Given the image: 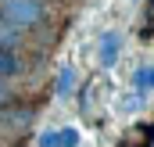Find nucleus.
Masks as SVG:
<instances>
[{
  "mask_svg": "<svg viewBox=\"0 0 154 147\" xmlns=\"http://www.w3.org/2000/svg\"><path fill=\"white\" fill-rule=\"evenodd\" d=\"M0 18L25 29V33H36V29L47 25L50 11H47L43 0H0Z\"/></svg>",
  "mask_w": 154,
  "mask_h": 147,
  "instance_id": "nucleus-1",
  "label": "nucleus"
},
{
  "mask_svg": "<svg viewBox=\"0 0 154 147\" xmlns=\"http://www.w3.org/2000/svg\"><path fill=\"white\" fill-rule=\"evenodd\" d=\"M32 118H36L32 108H14V101L0 108V126L11 129L14 136H18V133H29V129H32Z\"/></svg>",
  "mask_w": 154,
  "mask_h": 147,
  "instance_id": "nucleus-2",
  "label": "nucleus"
},
{
  "mask_svg": "<svg viewBox=\"0 0 154 147\" xmlns=\"http://www.w3.org/2000/svg\"><path fill=\"white\" fill-rule=\"evenodd\" d=\"M54 147H79V129H54Z\"/></svg>",
  "mask_w": 154,
  "mask_h": 147,
  "instance_id": "nucleus-7",
  "label": "nucleus"
},
{
  "mask_svg": "<svg viewBox=\"0 0 154 147\" xmlns=\"http://www.w3.org/2000/svg\"><path fill=\"white\" fill-rule=\"evenodd\" d=\"M0 136H4V133H0Z\"/></svg>",
  "mask_w": 154,
  "mask_h": 147,
  "instance_id": "nucleus-11",
  "label": "nucleus"
},
{
  "mask_svg": "<svg viewBox=\"0 0 154 147\" xmlns=\"http://www.w3.org/2000/svg\"><path fill=\"white\" fill-rule=\"evenodd\" d=\"M29 36H32V33L18 29V25H11V22H0V47H4V50L22 54V50L29 47Z\"/></svg>",
  "mask_w": 154,
  "mask_h": 147,
  "instance_id": "nucleus-4",
  "label": "nucleus"
},
{
  "mask_svg": "<svg viewBox=\"0 0 154 147\" xmlns=\"http://www.w3.org/2000/svg\"><path fill=\"white\" fill-rule=\"evenodd\" d=\"M0 22H4V18H0Z\"/></svg>",
  "mask_w": 154,
  "mask_h": 147,
  "instance_id": "nucleus-10",
  "label": "nucleus"
},
{
  "mask_svg": "<svg viewBox=\"0 0 154 147\" xmlns=\"http://www.w3.org/2000/svg\"><path fill=\"white\" fill-rule=\"evenodd\" d=\"M11 101H14V90H11V83H7V79H0V108H4V104H11Z\"/></svg>",
  "mask_w": 154,
  "mask_h": 147,
  "instance_id": "nucleus-8",
  "label": "nucleus"
},
{
  "mask_svg": "<svg viewBox=\"0 0 154 147\" xmlns=\"http://www.w3.org/2000/svg\"><path fill=\"white\" fill-rule=\"evenodd\" d=\"M25 72V61H22V54H11V50H4L0 47V79H18V75Z\"/></svg>",
  "mask_w": 154,
  "mask_h": 147,
  "instance_id": "nucleus-5",
  "label": "nucleus"
},
{
  "mask_svg": "<svg viewBox=\"0 0 154 147\" xmlns=\"http://www.w3.org/2000/svg\"><path fill=\"white\" fill-rule=\"evenodd\" d=\"M118 50H122V36H118L115 29L100 33V39H97V61H100V68H115Z\"/></svg>",
  "mask_w": 154,
  "mask_h": 147,
  "instance_id": "nucleus-3",
  "label": "nucleus"
},
{
  "mask_svg": "<svg viewBox=\"0 0 154 147\" xmlns=\"http://www.w3.org/2000/svg\"><path fill=\"white\" fill-rule=\"evenodd\" d=\"M72 90H75V68L65 65V68L57 72V86H54V93H57V97H68Z\"/></svg>",
  "mask_w": 154,
  "mask_h": 147,
  "instance_id": "nucleus-6",
  "label": "nucleus"
},
{
  "mask_svg": "<svg viewBox=\"0 0 154 147\" xmlns=\"http://www.w3.org/2000/svg\"><path fill=\"white\" fill-rule=\"evenodd\" d=\"M39 147H54V129H50V133H43V136H39Z\"/></svg>",
  "mask_w": 154,
  "mask_h": 147,
  "instance_id": "nucleus-9",
  "label": "nucleus"
}]
</instances>
